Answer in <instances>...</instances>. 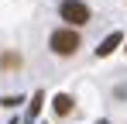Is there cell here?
Masks as SVG:
<instances>
[{
  "label": "cell",
  "mask_w": 127,
  "mask_h": 124,
  "mask_svg": "<svg viewBox=\"0 0 127 124\" xmlns=\"http://www.w3.org/2000/svg\"><path fill=\"white\" fill-rule=\"evenodd\" d=\"M79 45H83V41H79V31H76V28H72V24H65V28H55V31H52V38H48V48H52V52H55V55H76V52H79Z\"/></svg>",
  "instance_id": "1"
},
{
  "label": "cell",
  "mask_w": 127,
  "mask_h": 124,
  "mask_svg": "<svg viewBox=\"0 0 127 124\" xmlns=\"http://www.w3.org/2000/svg\"><path fill=\"white\" fill-rule=\"evenodd\" d=\"M59 14H62V21L72 24V28H83V24H89V17H93L83 0H62V3H59Z\"/></svg>",
  "instance_id": "2"
},
{
  "label": "cell",
  "mask_w": 127,
  "mask_h": 124,
  "mask_svg": "<svg viewBox=\"0 0 127 124\" xmlns=\"http://www.w3.org/2000/svg\"><path fill=\"white\" fill-rule=\"evenodd\" d=\"M120 41H124V35H120V31H110V35H106V38L100 41V48H96V55H100V59H106V55H113Z\"/></svg>",
  "instance_id": "3"
},
{
  "label": "cell",
  "mask_w": 127,
  "mask_h": 124,
  "mask_svg": "<svg viewBox=\"0 0 127 124\" xmlns=\"http://www.w3.org/2000/svg\"><path fill=\"white\" fill-rule=\"evenodd\" d=\"M69 110H72V97H69V93H59V97H55V114L65 117Z\"/></svg>",
  "instance_id": "4"
},
{
  "label": "cell",
  "mask_w": 127,
  "mask_h": 124,
  "mask_svg": "<svg viewBox=\"0 0 127 124\" xmlns=\"http://www.w3.org/2000/svg\"><path fill=\"white\" fill-rule=\"evenodd\" d=\"M41 93H34V100H31V110H28V117H38V110H41Z\"/></svg>",
  "instance_id": "5"
},
{
  "label": "cell",
  "mask_w": 127,
  "mask_h": 124,
  "mask_svg": "<svg viewBox=\"0 0 127 124\" xmlns=\"http://www.w3.org/2000/svg\"><path fill=\"white\" fill-rule=\"evenodd\" d=\"M100 124H110V121H100Z\"/></svg>",
  "instance_id": "6"
}]
</instances>
